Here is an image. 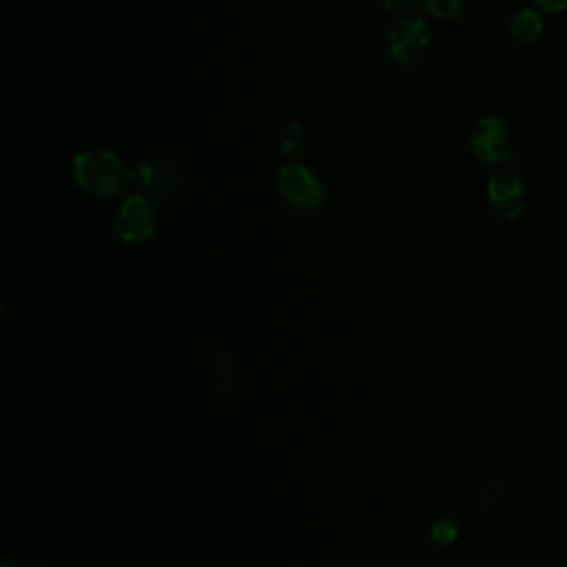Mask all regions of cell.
Instances as JSON below:
<instances>
[{
  "instance_id": "8992f818",
  "label": "cell",
  "mask_w": 567,
  "mask_h": 567,
  "mask_svg": "<svg viewBox=\"0 0 567 567\" xmlns=\"http://www.w3.org/2000/svg\"><path fill=\"white\" fill-rule=\"evenodd\" d=\"M487 199L498 219L512 221L525 208V184L514 173H494L487 182Z\"/></svg>"
},
{
  "instance_id": "9c48e42d",
  "label": "cell",
  "mask_w": 567,
  "mask_h": 567,
  "mask_svg": "<svg viewBox=\"0 0 567 567\" xmlns=\"http://www.w3.org/2000/svg\"><path fill=\"white\" fill-rule=\"evenodd\" d=\"M303 151V128L301 124L297 122H288L284 124V128L279 131V137H277V153L288 159V162H295Z\"/></svg>"
},
{
  "instance_id": "ba28073f",
  "label": "cell",
  "mask_w": 567,
  "mask_h": 567,
  "mask_svg": "<svg viewBox=\"0 0 567 567\" xmlns=\"http://www.w3.org/2000/svg\"><path fill=\"white\" fill-rule=\"evenodd\" d=\"M509 35L516 40V42H523V44H529L534 40H538L545 31V20L543 16L536 11V9H529V7H523L518 9L512 18H509Z\"/></svg>"
},
{
  "instance_id": "5b68a950",
  "label": "cell",
  "mask_w": 567,
  "mask_h": 567,
  "mask_svg": "<svg viewBox=\"0 0 567 567\" xmlns=\"http://www.w3.org/2000/svg\"><path fill=\"white\" fill-rule=\"evenodd\" d=\"M155 208L146 195H128L115 213V235L126 244H142L155 233Z\"/></svg>"
},
{
  "instance_id": "5bb4252c",
  "label": "cell",
  "mask_w": 567,
  "mask_h": 567,
  "mask_svg": "<svg viewBox=\"0 0 567 567\" xmlns=\"http://www.w3.org/2000/svg\"><path fill=\"white\" fill-rule=\"evenodd\" d=\"M2 567H9V565H7V563H4V565H2Z\"/></svg>"
},
{
  "instance_id": "30bf717a",
  "label": "cell",
  "mask_w": 567,
  "mask_h": 567,
  "mask_svg": "<svg viewBox=\"0 0 567 567\" xmlns=\"http://www.w3.org/2000/svg\"><path fill=\"white\" fill-rule=\"evenodd\" d=\"M425 11L434 20L452 22L458 20L463 13V0H425Z\"/></svg>"
},
{
  "instance_id": "277c9868",
  "label": "cell",
  "mask_w": 567,
  "mask_h": 567,
  "mask_svg": "<svg viewBox=\"0 0 567 567\" xmlns=\"http://www.w3.org/2000/svg\"><path fill=\"white\" fill-rule=\"evenodd\" d=\"M275 186L288 206L297 210H312L323 204V184L321 179L303 164L288 162L277 171Z\"/></svg>"
},
{
  "instance_id": "3957f363",
  "label": "cell",
  "mask_w": 567,
  "mask_h": 567,
  "mask_svg": "<svg viewBox=\"0 0 567 567\" xmlns=\"http://www.w3.org/2000/svg\"><path fill=\"white\" fill-rule=\"evenodd\" d=\"M430 44V29L419 16L396 18L385 33V53L394 64L410 66L419 62Z\"/></svg>"
},
{
  "instance_id": "6da1fadb",
  "label": "cell",
  "mask_w": 567,
  "mask_h": 567,
  "mask_svg": "<svg viewBox=\"0 0 567 567\" xmlns=\"http://www.w3.org/2000/svg\"><path fill=\"white\" fill-rule=\"evenodd\" d=\"M73 177L95 197H115L131 184L135 171L111 148H86L73 155Z\"/></svg>"
},
{
  "instance_id": "7c38bea8",
  "label": "cell",
  "mask_w": 567,
  "mask_h": 567,
  "mask_svg": "<svg viewBox=\"0 0 567 567\" xmlns=\"http://www.w3.org/2000/svg\"><path fill=\"white\" fill-rule=\"evenodd\" d=\"M543 11H549V13H560V11H567V0H534Z\"/></svg>"
},
{
  "instance_id": "7a4b0ae2",
  "label": "cell",
  "mask_w": 567,
  "mask_h": 567,
  "mask_svg": "<svg viewBox=\"0 0 567 567\" xmlns=\"http://www.w3.org/2000/svg\"><path fill=\"white\" fill-rule=\"evenodd\" d=\"M470 148L481 164L489 166L505 164L516 157L512 128L498 115H485L474 124L470 135Z\"/></svg>"
},
{
  "instance_id": "4fadbf2b",
  "label": "cell",
  "mask_w": 567,
  "mask_h": 567,
  "mask_svg": "<svg viewBox=\"0 0 567 567\" xmlns=\"http://www.w3.org/2000/svg\"><path fill=\"white\" fill-rule=\"evenodd\" d=\"M414 0H379V4L383 7V9H403V7H408V4H412Z\"/></svg>"
},
{
  "instance_id": "52a82bcc",
  "label": "cell",
  "mask_w": 567,
  "mask_h": 567,
  "mask_svg": "<svg viewBox=\"0 0 567 567\" xmlns=\"http://www.w3.org/2000/svg\"><path fill=\"white\" fill-rule=\"evenodd\" d=\"M135 175L142 182V186L157 195H168L177 188L179 182V168L171 159H140L135 166Z\"/></svg>"
},
{
  "instance_id": "8fae6325",
  "label": "cell",
  "mask_w": 567,
  "mask_h": 567,
  "mask_svg": "<svg viewBox=\"0 0 567 567\" xmlns=\"http://www.w3.org/2000/svg\"><path fill=\"white\" fill-rule=\"evenodd\" d=\"M456 534H458V527H456V523H454L452 518H439V520H434L432 527H430V538H432L436 545H450V543H454Z\"/></svg>"
}]
</instances>
